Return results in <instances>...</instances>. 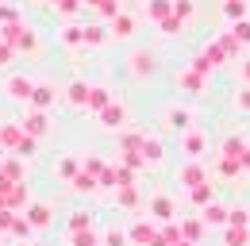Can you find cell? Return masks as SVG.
Masks as SVG:
<instances>
[]
</instances>
